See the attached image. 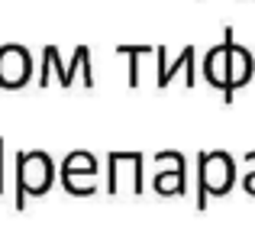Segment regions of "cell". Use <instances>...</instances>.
Wrapping results in <instances>:
<instances>
[{
    "mask_svg": "<svg viewBox=\"0 0 255 236\" xmlns=\"http://www.w3.org/2000/svg\"><path fill=\"white\" fill-rule=\"evenodd\" d=\"M29 75V58L23 49H3L0 52V84H23Z\"/></svg>",
    "mask_w": 255,
    "mask_h": 236,
    "instance_id": "obj_1",
    "label": "cell"
}]
</instances>
